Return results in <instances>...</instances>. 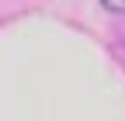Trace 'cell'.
<instances>
[{
    "label": "cell",
    "mask_w": 125,
    "mask_h": 121,
    "mask_svg": "<svg viewBox=\"0 0 125 121\" xmlns=\"http://www.w3.org/2000/svg\"><path fill=\"white\" fill-rule=\"evenodd\" d=\"M101 7L111 14H125V0H101Z\"/></svg>",
    "instance_id": "cell-1"
}]
</instances>
